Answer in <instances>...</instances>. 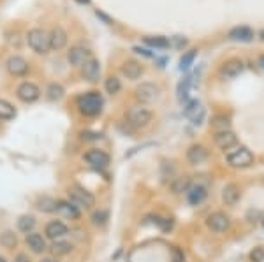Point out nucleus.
I'll return each instance as SVG.
<instances>
[{
  "mask_svg": "<svg viewBox=\"0 0 264 262\" xmlns=\"http://www.w3.org/2000/svg\"><path fill=\"white\" fill-rule=\"evenodd\" d=\"M35 227V218L34 217H28V215H25V217H22V218L18 220V229L22 232H32V229Z\"/></svg>",
  "mask_w": 264,
  "mask_h": 262,
  "instance_id": "473e14b6",
  "label": "nucleus"
},
{
  "mask_svg": "<svg viewBox=\"0 0 264 262\" xmlns=\"http://www.w3.org/2000/svg\"><path fill=\"white\" fill-rule=\"evenodd\" d=\"M102 97L97 92H88L78 97V109L85 116H97L102 111Z\"/></svg>",
  "mask_w": 264,
  "mask_h": 262,
  "instance_id": "f257e3e1",
  "label": "nucleus"
},
{
  "mask_svg": "<svg viewBox=\"0 0 264 262\" xmlns=\"http://www.w3.org/2000/svg\"><path fill=\"white\" fill-rule=\"evenodd\" d=\"M183 113H185V116L194 123V125H201L202 120H204V116H206V109H204V106H202L199 101L187 102Z\"/></svg>",
  "mask_w": 264,
  "mask_h": 262,
  "instance_id": "0eeeda50",
  "label": "nucleus"
},
{
  "mask_svg": "<svg viewBox=\"0 0 264 262\" xmlns=\"http://www.w3.org/2000/svg\"><path fill=\"white\" fill-rule=\"evenodd\" d=\"M158 97V87L154 83H141L136 88V99L143 104H148V102H154Z\"/></svg>",
  "mask_w": 264,
  "mask_h": 262,
  "instance_id": "9d476101",
  "label": "nucleus"
},
{
  "mask_svg": "<svg viewBox=\"0 0 264 262\" xmlns=\"http://www.w3.org/2000/svg\"><path fill=\"white\" fill-rule=\"evenodd\" d=\"M41 262H57V261H53V259H43Z\"/></svg>",
  "mask_w": 264,
  "mask_h": 262,
  "instance_id": "a18cd8bd",
  "label": "nucleus"
},
{
  "mask_svg": "<svg viewBox=\"0 0 264 262\" xmlns=\"http://www.w3.org/2000/svg\"><path fill=\"white\" fill-rule=\"evenodd\" d=\"M259 66H261V69L264 70V55H261V58H259Z\"/></svg>",
  "mask_w": 264,
  "mask_h": 262,
  "instance_id": "37998d69",
  "label": "nucleus"
},
{
  "mask_svg": "<svg viewBox=\"0 0 264 262\" xmlns=\"http://www.w3.org/2000/svg\"><path fill=\"white\" fill-rule=\"evenodd\" d=\"M51 250L55 255H67L72 252V245L67 243V241H55L51 245Z\"/></svg>",
  "mask_w": 264,
  "mask_h": 262,
  "instance_id": "7c9ffc66",
  "label": "nucleus"
},
{
  "mask_svg": "<svg viewBox=\"0 0 264 262\" xmlns=\"http://www.w3.org/2000/svg\"><path fill=\"white\" fill-rule=\"evenodd\" d=\"M37 208L44 213H51V211H57V201L51 199V197L44 196L37 199Z\"/></svg>",
  "mask_w": 264,
  "mask_h": 262,
  "instance_id": "a878e982",
  "label": "nucleus"
},
{
  "mask_svg": "<svg viewBox=\"0 0 264 262\" xmlns=\"http://www.w3.org/2000/svg\"><path fill=\"white\" fill-rule=\"evenodd\" d=\"M208 192H206V187H202V185H194L187 190V199H189L190 204L198 206L201 204L204 199H206Z\"/></svg>",
  "mask_w": 264,
  "mask_h": 262,
  "instance_id": "412c9836",
  "label": "nucleus"
},
{
  "mask_svg": "<svg viewBox=\"0 0 264 262\" xmlns=\"http://www.w3.org/2000/svg\"><path fill=\"white\" fill-rule=\"evenodd\" d=\"M49 39H51V49H64L67 44V34L62 26H55L49 34Z\"/></svg>",
  "mask_w": 264,
  "mask_h": 262,
  "instance_id": "aec40b11",
  "label": "nucleus"
},
{
  "mask_svg": "<svg viewBox=\"0 0 264 262\" xmlns=\"http://www.w3.org/2000/svg\"><path fill=\"white\" fill-rule=\"evenodd\" d=\"M0 262H7V261H5V259H4V257H0Z\"/></svg>",
  "mask_w": 264,
  "mask_h": 262,
  "instance_id": "de8ad7c7",
  "label": "nucleus"
},
{
  "mask_svg": "<svg viewBox=\"0 0 264 262\" xmlns=\"http://www.w3.org/2000/svg\"><path fill=\"white\" fill-rule=\"evenodd\" d=\"M215 143L219 148L222 150H229V148H233V146H236L238 143V137L234 132L231 131H222V132H217L215 134Z\"/></svg>",
  "mask_w": 264,
  "mask_h": 262,
  "instance_id": "f3484780",
  "label": "nucleus"
},
{
  "mask_svg": "<svg viewBox=\"0 0 264 262\" xmlns=\"http://www.w3.org/2000/svg\"><path fill=\"white\" fill-rule=\"evenodd\" d=\"M90 58H92V51L83 48V46H74V48H70V51L67 53V60H69L70 66L74 67H81Z\"/></svg>",
  "mask_w": 264,
  "mask_h": 262,
  "instance_id": "f8f14e48",
  "label": "nucleus"
},
{
  "mask_svg": "<svg viewBox=\"0 0 264 262\" xmlns=\"http://www.w3.org/2000/svg\"><path fill=\"white\" fill-rule=\"evenodd\" d=\"M261 39H263V41H264V30H263V32H261Z\"/></svg>",
  "mask_w": 264,
  "mask_h": 262,
  "instance_id": "49530a36",
  "label": "nucleus"
},
{
  "mask_svg": "<svg viewBox=\"0 0 264 262\" xmlns=\"http://www.w3.org/2000/svg\"><path fill=\"white\" fill-rule=\"evenodd\" d=\"M25 241H26V245H28V248H30L34 254H43L44 250H46V241H44V238L41 236V234H37V232H28Z\"/></svg>",
  "mask_w": 264,
  "mask_h": 262,
  "instance_id": "6ab92c4d",
  "label": "nucleus"
},
{
  "mask_svg": "<svg viewBox=\"0 0 264 262\" xmlns=\"http://www.w3.org/2000/svg\"><path fill=\"white\" fill-rule=\"evenodd\" d=\"M173 262H185V257L178 248H173Z\"/></svg>",
  "mask_w": 264,
  "mask_h": 262,
  "instance_id": "58836bf2",
  "label": "nucleus"
},
{
  "mask_svg": "<svg viewBox=\"0 0 264 262\" xmlns=\"http://www.w3.org/2000/svg\"><path fill=\"white\" fill-rule=\"evenodd\" d=\"M213 125V129H215L217 132H222V131H229V120L224 118V116H217L215 122L211 123Z\"/></svg>",
  "mask_w": 264,
  "mask_h": 262,
  "instance_id": "f704fd0d",
  "label": "nucleus"
},
{
  "mask_svg": "<svg viewBox=\"0 0 264 262\" xmlns=\"http://www.w3.org/2000/svg\"><path fill=\"white\" fill-rule=\"evenodd\" d=\"M243 69H245V66H243V62L240 58H231L220 67V76L224 79H234L242 74Z\"/></svg>",
  "mask_w": 264,
  "mask_h": 262,
  "instance_id": "9b49d317",
  "label": "nucleus"
},
{
  "mask_svg": "<svg viewBox=\"0 0 264 262\" xmlns=\"http://www.w3.org/2000/svg\"><path fill=\"white\" fill-rule=\"evenodd\" d=\"M83 158L88 166L95 167V169H104V167L110 166V155L106 152H102V150H97V148L88 150L83 155Z\"/></svg>",
  "mask_w": 264,
  "mask_h": 262,
  "instance_id": "423d86ee",
  "label": "nucleus"
},
{
  "mask_svg": "<svg viewBox=\"0 0 264 262\" xmlns=\"http://www.w3.org/2000/svg\"><path fill=\"white\" fill-rule=\"evenodd\" d=\"M57 211L69 218H79V210L70 201H57Z\"/></svg>",
  "mask_w": 264,
  "mask_h": 262,
  "instance_id": "b1692460",
  "label": "nucleus"
},
{
  "mask_svg": "<svg viewBox=\"0 0 264 262\" xmlns=\"http://www.w3.org/2000/svg\"><path fill=\"white\" fill-rule=\"evenodd\" d=\"M263 225H264V217H263Z\"/></svg>",
  "mask_w": 264,
  "mask_h": 262,
  "instance_id": "09e8293b",
  "label": "nucleus"
},
{
  "mask_svg": "<svg viewBox=\"0 0 264 262\" xmlns=\"http://www.w3.org/2000/svg\"><path fill=\"white\" fill-rule=\"evenodd\" d=\"M14 262H28V257H26L25 254H20V255H18V257H16V261H14Z\"/></svg>",
  "mask_w": 264,
  "mask_h": 262,
  "instance_id": "a19ab883",
  "label": "nucleus"
},
{
  "mask_svg": "<svg viewBox=\"0 0 264 262\" xmlns=\"http://www.w3.org/2000/svg\"><path fill=\"white\" fill-rule=\"evenodd\" d=\"M97 16H99V18H102V20H104V22H106V23H111V20H110V18L106 16V14H102V13H99V11H97Z\"/></svg>",
  "mask_w": 264,
  "mask_h": 262,
  "instance_id": "79ce46f5",
  "label": "nucleus"
},
{
  "mask_svg": "<svg viewBox=\"0 0 264 262\" xmlns=\"http://www.w3.org/2000/svg\"><path fill=\"white\" fill-rule=\"evenodd\" d=\"M222 201L227 206H234L240 201V188H238V185L234 183L225 185L224 190H222Z\"/></svg>",
  "mask_w": 264,
  "mask_h": 262,
  "instance_id": "5701e85b",
  "label": "nucleus"
},
{
  "mask_svg": "<svg viewBox=\"0 0 264 262\" xmlns=\"http://www.w3.org/2000/svg\"><path fill=\"white\" fill-rule=\"evenodd\" d=\"M16 95H18V99H20L22 102L30 104V102H35L41 97V90H39V87H37V85L25 81V83H22L20 87H18Z\"/></svg>",
  "mask_w": 264,
  "mask_h": 262,
  "instance_id": "1a4fd4ad",
  "label": "nucleus"
},
{
  "mask_svg": "<svg viewBox=\"0 0 264 262\" xmlns=\"http://www.w3.org/2000/svg\"><path fill=\"white\" fill-rule=\"evenodd\" d=\"M26 41H28V46H30L35 53H39V55H46V53L51 49L49 34L46 30H43V28H32V30L26 34Z\"/></svg>",
  "mask_w": 264,
  "mask_h": 262,
  "instance_id": "f03ea898",
  "label": "nucleus"
},
{
  "mask_svg": "<svg viewBox=\"0 0 264 262\" xmlns=\"http://www.w3.org/2000/svg\"><path fill=\"white\" fill-rule=\"evenodd\" d=\"M229 39L231 41H240V43H250L254 39V30L250 26H234L229 30Z\"/></svg>",
  "mask_w": 264,
  "mask_h": 262,
  "instance_id": "dca6fc26",
  "label": "nucleus"
},
{
  "mask_svg": "<svg viewBox=\"0 0 264 262\" xmlns=\"http://www.w3.org/2000/svg\"><path fill=\"white\" fill-rule=\"evenodd\" d=\"M252 162H254V153L245 146H240L234 152L227 153V164L236 169H245V167L252 166Z\"/></svg>",
  "mask_w": 264,
  "mask_h": 262,
  "instance_id": "7ed1b4c3",
  "label": "nucleus"
},
{
  "mask_svg": "<svg viewBox=\"0 0 264 262\" xmlns=\"http://www.w3.org/2000/svg\"><path fill=\"white\" fill-rule=\"evenodd\" d=\"M152 118H154V114L150 109H146L145 106H132L127 111V120L132 127H146V125H150Z\"/></svg>",
  "mask_w": 264,
  "mask_h": 262,
  "instance_id": "20e7f679",
  "label": "nucleus"
},
{
  "mask_svg": "<svg viewBox=\"0 0 264 262\" xmlns=\"http://www.w3.org/2000/svg\"><path fill=\"white\" fill-rule=\"evenodd\" d=\"M92 220H93V223H97V225H102V223L108 220V211H106V210L95 211V213H93V217H92Z\"/></svg>",
  "mask_w": 264,
  "mask_h": 262,
  "instance_id": "e433bc0d",
  "label": "nucleus"
},
{
  "mask_svg": "<svg viewBox=\"0 0 264 262\" xmlns=\"http://www.w3.org/2000/svg\"><path fill=\"white\" fill-rule=\"evenodd\" d=\"M134 51H136V53H139V55H145V57H154V55H152V53H150L148 49H145V48H139V46H136V48H134Z\"/></svg>",
  "mask_w": 264,
  "mask_h": 262,
  "instance_id": "ea45409f",
  "label": "nucleus"
},
{
  "mask_svg": "<svg viewBox=\"0 0 264 262\" xmlns=\"http://www.w3.org/2000/svg\"><path fill=\"white\" fill-rule=\"evenodd\" d=\"M16 116V109L11 102L0 99V120H13Z\"/></svg>",
  "mask_w": 264,
  "mask_h": 262,
  "instance_id": "bb28decb",
  "label": "nucleus"
},
{
  "mask_svg": "<svg viewBox=\"0 0 264 262\" xmlns=\"http://www.w3.org/2000/svg\"><path fill=\"white\" fill-rule=\"evenodd\" d=\"M145 43L152 48H160V49H166L169 48V41L162 35H157V37H145Z\"/></svg>",
  "mask_w": 264,
  "mask_h": 262,
  "instance_id": "2f4dec72",
  "label": "nucleus"
},
{
  "mask_svg": "<svg viewBox=\"0 0 264 262\" xmlns=\"http://www.w3.org/2000/svg\"><path fill=\"white\" fill-rule=\"evenodd\" d=\"M69 199L76 208H92L95 204V197L90 192H87L85 188L78 187V185L69 190Z\"/></svg>",
  "mask_w": 264,
  "mask_h": 262,
  "instance_id": "39448f33",
  "label": "nucleus"
},
{
  "mask_svg": "<svg viewBox=\"0 0 264 262\" xmlns=\"http://www.w3.org/2000/svg\"><path fill=\"white\" fill-rule=\"evenodd\" d=\"M183 190H189V179H180L175 185V192H183Z\"/></svg>",
  "mask_w": 264,
  "mask_h": 262,
  "instance_id": "4c0bfd02",
  "label": "nucleus"
},
{
  "mask_svg": "<svg viewBox=\"0 0 264 262\" xmlns=\"http://www.w3.org/2000/svg\"><path fill=\"white\" fill-rule=\"evenodd\" d=\"M104 88H106V92L108 93L114 95V93H118L120 90H122V83H120V79L116 78V76H110V78L106 79Z\"/></svg>",
  "mask_w": 264,
  "mask_h": 262,
  "instance_id": "c756f323",
  "label": "nucleus"
},
{
  "mask_svg": "<svg viewBox=\"0 0 264 262\" xmlns=\"http://www.w3.org/2000/svg\"><path fill=\"white\" fill-rule=\"evenodd\" d=\"M206 225L208 229L213 232H225L229 229V225H231V220H229L227 215L222 213V211H215V213L208 215Z\"/></svg>",
  "mask_w": 264,
  "mask_h": 262,
  "instance_id": "6e6552de",
  "label": "nucleus"
},
{
  "mask_svg": "<svg viewBox=\"0 0 264 262\" xmlns=\"http://www.w3.org/2000/svg\"><path fill=\"white\" fill-rule=\"evenodd\" d=\"M78 4H90V0H76Z\"/></svg>",
  "mask_w": 264,
  "mask_h": 262,
  "instance_id": "c03bdc74",
  "label": "nucleus"
},
{
  "mask_svg": "<svg viewBox=\"0 0 264 262\" xmlns=\"http://www.w3.org/2000/svg\"><path fill=\"white\" fill-rule=\"evenodd\" d=\"M46 93H48L49 101H60L62 97H64V93H66V90H64V87H62V85L51 83L48 87V90H46Z\"/></svg>",
  "mask_w": 264,
  "mask_h": 262,
  "instance_id": "cd10ccee",
  "label": "nucleus"
},
{
  "mask_svg": "<svg viewBox=\"0 0 264 262\" xmlns=\"http://www.w3.org/2000/svg\"><path fill=\"white\" fill-rule=\"evenodd\" d=\"M196 57H198V49H190V51L185 53L183 57L180 58V70H189L194 60H196Z\"/></svg>",
  "mask_w": 264,
  "mask_h": 262,
  "instance_id": "c85d7f7f",
  "label": "nucleus"
},
{
  "mask_svg": "<svg viewBox=\"0 0 264 262\" xmlns=\"http://www.w3.org/2000/svg\"><path fill=\"white\" fill-rule=\"evenodd\" d=\"M250 261L252 262H264V248L263 246H255L250 252Z\"/></svg>",
  "mask_w": 264,
  "mask_h": 262,
  "instance_id": "c9c22d12",
  "label": "nucleus"
},
{
  "mask_svg": "<svg viewBox=\"0 0 264 262\" xmlns=\"http://www.w3.org/2000/svg\"><path fill=\"white\" fill-rule=\"evenodd\" d=\"M122 74L127 76L129 79H137L141 74H143V66H141L139 62L136 60H127L123 62L122 66Z\"/></svg>",
  "mask_w": 264,
  "mask_h": 262,
  "instance_id": "4be33fe9",
  "label": "nucleus"
},
{
  "mask_svg": "<svg viewBox=\"0 0 264 262\" xmlns=\"http://www.w3.org/2000/svg\"><path fill=\"white\" fill-rule=\"evenodd\" d=\"M5 69L9 70V74L13 76H25L28 72V62L23 57L13 55V57H9L7 62H5Z\"/></svg>",
  "mask_w": 264,
  "mask_h": 262,
  "instance_id": "ddd939ff",
  "label": "nucleus"
},
{
  "mask_svg": "<svg viewBox=\"0 0 264 262\" xmlns=\"http://www.w3.org/2000/svg\"><path fill=\"white\" fill-rule=\"evenodd\" d=\"M0 245L5 246V248H13L16 245V236H14L13 232H4L2 236H0Z\"/></svg>",
  "mask_w": 264,
  "mask_h": 262,
  "instance_id": "72a5a7b5",
  "label": "nucleus"
},
{
  "mask_svg": "<svg viewBox=\"0 0 264 262\" xmlns=\"http://www.w3.org/2000/svg\"><path fill=\"white\" fill-rule=\"evenodd\" d=\"M208 158V150L202 146V144H192L189 150H187V160L190 164H202V162Z\"/></svg>",
  "mask_w": 264,
  "mask_h": 262,
  "instance_id": "a211bd4d",
  "label": "nucleus"
},
{
  "mask_svg": "<svg viewBox=\"0 0 264 262\" xmlns=\"http://www.w3.org/2000/svg\"><path fill=\"white\" fill-rule=\"evenodd\" d=\"M81 72H83V78L90 83H95L99 81V76H101V64L97 58H90L88 62H85L81 66Z\"/></svg>",
  "mask_w": 264,
  "mask_h": 262,
  "instance_id": "4468645a",
  "label": "nucleus"
},
{
  "mask_svg": "<svg viewBox=\"0 0 264 262\" xmlns=\"http://www.w3.org/2000/svg\"><path fill=\"white\" fill-rule=\"evenodd\" d=\"M69 232V229H67V225L64 222H60V220H53V222H49L48 225H46V229H44V234H46V238H49V240H60V238H64Z\"/></svg>",
  "mask_w": 264,
  "mask_h": 262,
  "instance_id": "2eb2a0df",
  "label": "nucleus"
},
{
  "mask_svg": "<svg viewBox=\"0 0 264 262\" xmlns=\"http://www.w3.org/2000/svg\"><path fill=\"white\" fill-rule=\"evenodd\" d=\"M190 87H192V81L190 78H183L178 83V88H176V92H178V101L183 102L189 99V93H190Z\"/></svg>",
  "mask_w": 264,
  "mask_h": 262,
  "instance_id": "393cba45",
  "label": "nucleus"
}]
</instances>
